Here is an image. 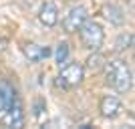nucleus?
Segmentation results:
<instances>
[{"label": "nucleus", "instance_id": "f257e3e1", "mask_svg": "<svg viewBox=\"0 0 135 129\" xmlns=\"http://www.w3.org/2000/svg\"><path fill=\"white\" fill-rule=\"evenodd\" d=\"M105 83L117 93H127L133 85V73L127 67V63L121 59H113L111 63H105Z\"/></svg>", "mask_w": 135, "mask_h": 129}, {"label": "nucleus", "instance_id": "f03ea898", "mask_svg": "<svg viewBox=\"0 0 135 129\" xmlns=\"http://www.w3.org/2000/svg\"><path fill=\"white\" fill-rule=\"evenodd\" d=\"M85 79V67L81 63H65L55 77V87L56 89H75L83 83Z\"/></svg>", "mask_w": 135, "mask_h": 129}, {"label": "nucleus", "instance_id": "7ed1b4c3", "mask_svg": "<svg viewBox=\"0 0 135 129\" xmlns=\"http://www.w3.org/2000/svg\"><path fill=\"white\" fill-rule=\"evenodd\" d=\"M81 36V42H83L85 49H89V51H99L103 46V40H105V32H103V28L99 22L95 20H85L83 26L77 30Z\"/></svg>", "mask_w": 135, "mask_h": 129}, {"label": "nucleus", "instance_id": "20e7f679", "mask_svg": "<svg viewBox=\"0 0 135 129\" xmlns=\"http://www.w3.org/2000/svg\"><path fill=\"white\" fill-rule=\"evenodd\" d=\"M16 105H22L16 87L10 81L0 79V115H4L6 111H10L12 107H16Z\"/></svg>", "mask_w": 135, "mask_h": 129}, {"label": "nucleus", "instance_id": "39448f33", "mask_svg": "<svg viewBox=\"0 0 135 129\" xmlns=\"http://www.w3.org/2000/svg\"><path fill=\"white\" fill-rule=\"evenodd\" d=\"M87 8L85 6H73L71 10L67 12V16L62 18V28H65V32L73 34L77 32L81 26H83V22L87 20Z\"/></svg>", "mask_w": 135, "mask_h": 129}, {"label": "nucleus", "instance_id": "423d86ee", "mask_svg": "<svg viewBox=\"0 0 135 129\" xmlns=\"http://www.w3.org/2000/svg\"><path fill=\"white\" fill-rule=\"evenodd\" d=\"M99 111H101L103 119H117L123 111V105L115 95H105L99 103Z\"/></svg>", "mask_w": 135, "mask_h": 129}, {"label": "nucleus", "instance_id": "0eeeda50", "mask_svg": "<svg viewBox=\"0 0 135 129\" xmlns=\"http://www.w3.org/2000/svg\"><path fill=\"white\" fill-rule=\"evenodd\" d=\"M22 52L26 56V61H30V63H38V61H45V59L51 56V49L49 46L36 45V42H26L22 46Z\"/></svg>", "mask_w": 135, "mask_h": 129}, {"label": "nucleus", "instance_id": "6e6552de", "mask_svg": "<svg viewBox=\"0 0 135 129\" xmlns=\"http://www.w3.org/2000/svg\"><path fill=\"white\" fill-rule=\"evenodd\" d=\"M38 20L45 26L52 28L59 24V8H56L55 2H45V4L40 6V10H38Z\"/></svg>", "mask_w": 135, "mask_h": 129}, {"label": "nucleus", "instance_id": "1a4fd4ad", "mask_svg": "<svg viewBox=\"0 0 135 129\" xmlns=\"http://www.w3.org/2000/svg\"><path fill=\"white\" fill-rule=\"evenodd\" d=\"M103 12H105V18H107L111 24H115V26L125 22V12H123V8H119L117 4H107L103 8Z\"/></svg>", "mask_w": 135, "mask_h": 129}, {"label": "nucleus", "instance_id": "9d476101", "mask_svg": "<svg viewBox=\"0 0 135 129\" xmlns=\"http://www.w3.org/2000/svg\"><path fill=\"white\" fill-rule=\"evenodd\" d=\"M85 67L89 69V71H93V73H97V71H101L103 67H105V56L99 55V52L95 51V55H91L89 59H87V63H85Z\"/></svg>", "mask_w": 135, "mask_h": 129}, {"label": "nucleus", "instance_id": "9b49d317", "mask_svg": "<svg viewBox=\"0 0 135 129\" xmlns=\"http://www.w3.org/2000/svg\"><path fill=\"white\" fill-rule=\"evenodd\" d=\"M69 55H71L69 45L67 42H59V46H56V51H55V63L59 67H62V65L69 61Z\"/></svg>", "mask_w": 135, "mask_h": 129}, {"label": "nucleus", "instance_id": "f8f14e48", "mask_svg": "<svg viewBox=\"0 0 135 129\" xmlns=\"http://www.w3.org/2000/svg\"><path fill=\"white\" fill-rule=\"evenodd\" d=\"M131 42H133V36L131 34H121L117 40V51H125V49H129Z\"/></svg>", "mask_w": 135, "mask_h": 129}, {"label": "nucleus", "instance_id": "ddd939ff", "mask_svg": "<svg viewBox=\"0 0 135 129\" xmlns=\"http://www.w3.org/2000/svg\"><path fill=\"white\" fill-rule=\"evenodd\" d=\"M42 107H45V101H42V99H38V101H36V111H34V115H36V117L42 113Z\"/></svg>", "mask_w": 135, "mask_h": 129}, {"label": "nucleus", "instance_id": "4468645a", "mask_svg": "<svg viewBox=\"0 0 135 129\" xmlns=\"http://www.w3.org/2000/svg\"><path fill=\"white\" fill-rule=\"evenodd\" d=\"M4 46H6V39H0V52L4 51Z\"/></svg>", "mask_w": 135, "mask_h": 129}]
</instances>
